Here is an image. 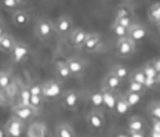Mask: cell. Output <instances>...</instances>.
<instances>
[{"label":"cell","instance_id":"obj_1","mask_svg":"<svg viewBox=\"0 0 160 137\" xmlns=\"http://www.w3.org/2000/svg\"><path fill=\"white\" fill-rule=\"evenodd\" d=\"M34 32L35 36L40 41H48L55 35V27H54V21L48 19V17H41L35 22L34 26Z\"/></svg>","mask_w":160,"mask_h":137},{"label":"cell","instance_id":"obj_2","mask_svg":"<svg viewBox=\"0 0 160 137\" xmlns=\"http://www.w3.org/2000/svg\"><path fill=\"white\" fill-rule=\"evenodd\" d=\"M42 96L45 100H58L64 92L62 82L58 78H50L41 83Z\"/></svg>","mask_w":160,"mask_h":137},{"label":"cell","instance_id":"obj_3","mask_svg":"<svg viewBox=\"0 0 160 137\" xmlns=\"http://www.w3.org/2000/svg\"><path fill=\"white\" fill-rule=\"evenodd\" d=\"M25 131H26V122L14 115L6 121L4 126V135L8 137H21L25 135Z\"/></svg>","mask_w":160,"mask_h":137},{"label":"cell","instance_id":"obj_4","mask_svg":"<svg viewBox=\"0 0 160 137\" xmlns=\"http://www.w3.org/2000/svg\"><path fill=\"white\" fill-rule=\"evenodd\" d=\"M86 123L91 131L100 132L105 128V115L100 108H92L86 115Z\"/></svg>","mask_w":160,"mask_h":137},{"label":"cell","instance_id":"obj_5","mask_svg":"<svg viewBox=\"0 0 160 137\" xmlns=\"http://www.w3.org/2000/svg\"><path fill=\"white\" fill-rule=\"evenodd\" d=\"M135 50H136V44L129 36L118 39L116 45H115V51L119 57L129 59L135 54Z\"/></svg>","mask_w":160,"mask_h":137},{"label":"cell","instance_id":"obj_6","mask_svg":"<svg viewBox=\"0 0 160 137\" xmlns=\"http://www.w3.org/2000/svg\"><path fill=\"white\" fill-rule=\"evenodd\" d=\"M60 98L62 107L70 111L78 110L81 103V93L76 90H64Z\"/></svg>","mask_w":160,"mask_h":137},{"label":"cell","instance_id":"obj_7","mask_svg":"<svg viewBox=\"0 0 160 137\" xmlns=\"http://www.w3.org/2000/svg\"><path fill=\"white\" fill-rule=\"evenodd\" d=\"M10 54H11V60L15 64H22L30 57L31 49L28 44H25L22 41H15V45H14L12 50L10 51Z\"/></svg>","mask_w":160,"mask_h":137},{"label":"cell","instance_id":"obj_8","mask_svg":"<svg viewBox=\"0 0 160 137\" xmlns=\"http://www.w3.org/2000/svg\"><path fill=\"white\" fill-rule=\"evenodd\" d=\"M54 27H55V34L59 37H69L70 32L74 29L72 19L69 15H61L54 22Z\"/></svg>","mask_w":160,"mask_h":137},{"label":"cell","instance_id":"obj_9","mask_svg":"<svg viewBox=\"0 0 160 137\" xmlns=\"http://www.w3.org/2000/svg\"><path fill=\"white\" fill-rule=\"evenodd\" d=\"M101 44H102V36L99 32H88L81 50H84L88 54H92L99 50Z\"/></svg>","mask_w":160,"mask_h":137},{"label":"cell","instance_id":"obj_10","mask_svg":"<svg viewBox=\"0 0 160 137\" xmlns=\"http://www.w3.org/2000/svg\"><path fill=\"white\" fill-rule=\"evenodd\" d=\"M12 115L19 117L20 120L25 121L26 123L30 122L34 116L36 115V110H34L30 105H24V103H16L12 107Z\"/></svg>","mask_w":160,"mask_h":137},{"label":"cell","instance_id":"obj_11","mask_svg":"<svg viewBox=\"0 0 160 137\" xmlns=\"http://www.w3.org/2000/svg\"><path fill=\"white\" fill-rule=\"evenodd\" d=\"M31 21V16L29 11L22 9H16L11 14V22L16 27H26Z\"/></svg>","mask_w":160,"mask_h":137},{"label":"cell","instance_id":"obj_12","mask_svg":"<svg viewBox=\"0 0 160 137\" xmlns=\"http://www.w3.org/2000/svg\"><path fill=\"white\" fill-rule=\"evenodd\" d=\"M128 36H129L135 44H139V42H141V41L148 36V29H146L142 24L135 22L131 27L128 29Z\"/></svg>","mask_w":160,"mask_h":137},{"label":"cell","instance_id":"obj_13","mask_svg":"<svg viewBox=\"0 0 160 137\" xmlns=\"http://www.w3.org/2000/svg\"><path fill=\"white\" fill-rule=\"evenodd\" d=\"M66 64H68V67L70 70V72L72 73V76H81L85 70H86V64L82 59L78 57V56H72V57H69L66 60Z\"/></svg>","mask_w":160,"mask_h":137},{"label":"cell","instance_id":"obj_14","mask_svg":"<svg viewBox=\"0 0 160 137\" xmlns=\"http://www.w3.org/2000/svg\"><path fill=\"white\" fill-rule=\"evenodd\" d=\"M86 35H88V32L84 29H81V27L72 29V31L69 35L70 46L74 47V49H81L82 44H84L85 39H86Z\"/></svg>","mask_w":160,"mask_h":137},{"label":"cell","instance_id":"obj_15","mask_svg":"<svg viewBox=\"0 0 160 137\" xmlns=\"http://www.w3.org/2000/svg\"><path fill=\"white\" fill-rule=\"evenodd\" d=\"M25 136L28 137H45L48 136V127L44 122H32L26 126Z\"/></svg>","mask_w":160,"mask_h":137},{"label":"cell","instance_id":"obj_16","mask_svg":"<svg viewBox=\"0 0 160 137\" xmlns=\"http://www.w3.org/2000/svg\"><path fill=\"white\" fill-rule=\"evenodd\" d=\"M122 80L119 78L114 72H109L105 75V77L102 78V85L101 88H108V90H112V91H119L122 86Z\"/></svg>","mask_w":160,"mask_h":137},{"label":"cell","instance_id":"obj_17","mask_svg":"<svg viewBox=\"0 0 160 137\" xmlns=\"http://www.w3.org/2000/svg\"><path fill=\"white\" fill-rule=\"evenodd\" d=\"M101 92H102V102H104V107L112 112L114 110V106H115V102H116V98L119 96L118 91H112V90H108V88H101Z\"/></svg>","mask_w":160,"mask_h":137},{"label":"cell","instance_id":"obj_18","mask_svg":"<svg viewBox=\"0 0 160 137\" xmlns=\"http://www.w3.org/2000/svg\"><path fill=\"white\" fill-rule=\"evenodd\" d=\"M55 75H56V78L60 80L61 82L69 81L72 77V73L70 72L66 61H58L56 62V65H55Z\"/></svg>","mask_w":160,"mask_h":137},{"label":"cell","instance_id":"obj_19","mask_svg":"<svg viewBox=\"0 0 160 137\" xmlns=\"http://www.w3.org/2000/svg\"><path fill=\"white\" fill-rule=\"evenodd\" d=\"M126 130L128 131H145L148 130L146 122L142 117L140 116H131L128 120V125H126Z\"/></svg>","mask_w":160,"mask_h":137},{"label":"cell","instance_id":"obj_20","mask_svg":"<svg viewBox=\"0 0 160 137\" xmlns=\"http://www.w3.org/2000/svg\"><path fill=\"white\" fill-rule=\"evenodd\" d=\"M130 108H131V107H130L129 103L125 101V98L122 97V95H119L118 98H116V102H115V106H114L112 112H114L116 116H124V115L129 113Z\"/></svg>","mask_w":160,"mask_h":137},{"label":"cell","instance_id":"obj_21","mask_svg":"<svg viewBox=\"0 0 160 137\" xmlns=\"http://www.w3.org/2000/svg\"><path fill=\"white\" fill-rule=\"evenodd\" d=\"M55 136L58 137H75V130L69 123H59L55 128Z\"/></svg>","mask_w":160,"mask_h":137},{"label":"cell","instance_id":"obj_22","mask_svg":"<svg viewBox=\"0 0 160 137\" xmlns=\"http://www.w3.org/2000/svg\"><path fill=\"white\" fill-rule=\"evenodd\" d=\"M14 45H15V39L11 35L5 32L4 35L0 36V51L10 54V51L14 47Z\"/></svg>","mask_w":160,"mask_h":137},{"label":"cell","instance_id":"obj_23","mask_svg":"<svg viewBox=\"0 0 160 137\" xmlns=\"http://www.w3.org/2000/svg\"><path fill=\"white\" fill-rule=\"evenodd\" d=\"M122 97L125 98V101L129 103L130 107H135L138 106L141 100H142V93H139V92H132V91H125L124 93H121Z\"/></svg>","mask_w":160,"mask_h":137},{"label":"cell","instance_id":"obj_24","mask_svg":"<svg viewBox=\"0 0 160 137\" xmlns=\"http://www.w3.org/2000/svg\"><path fill=\"white\" fill-rule=\"evenodd\" d=\"M89 102H90V105H91L92 108H100V110H102L104 108V102H102V92H101V90L90 92V95H89Z\"/></svg>","mask_w":160,"mask_h":137},{"label":"cell","instance_id":"obj_25","mask_svg":"<svg viewBox=\"0 0 160 137\" xmlns=\"http://www.w3.org/2000/svg\"><path fill=\"white\" fill-rule=\"evenodd\" d=\"M148 19L151 24L158 25L160 22V1L152 4L148 10Z\"/></svg>","mask_w":160,"mask_h":137},{"label":"cell","instance_id":"obj_26","mask_svg":"<svg viewBox=\"0 0 160 137\" xmlns=\"http://www.w3.org/2000/svg\"><path fill=\"white\" fill-rule=\"evenodd\" d=\"M114 15H115V19H119V17H124V16H130L132 15V10L130 9V6L125 2V4H120L116 6L115 11H114Z\"/></svg>","mask_w":160,"mask_h":137},{"label":"cell","instance_id":"obj_27","mask_svg":"<svg viewBox=\"0 0 160 137\" xmlns=\"http://www.w3.org/2000/svg\"><path fill=\"white\" fill-rule=\"evenodd\" d=\"M111 72H114L119 78H121L122 81L125 78H129V75H130V70L125 66V65H121V64H118L112 67Z\"/></svg>","mask_w":160,"mask_h":137},{"label":"cell","instance_id":"obj_28","mask_svg":"<svg viewBox=\"0 0 160 137\" xmlns=\"http://www.w3.org/2000/svg\"><path fill=\"white\" fill-rule=\"evenodd\" d=\"M111 32H112V35H114L116 39L128 36V29L124 27V26H121L120 24H118V22H115V21H114L112 25H111Z\"/></svg>","mask_w":160,"mask_h":137},{"label":"cell","instance_id":"obj_29","mask_svg":"<svg viewBox=\"0 0 160 137\" xmlns=\"http://www.w3.org/2000/svg\"><path fill=\"white\" fill-rule=\"evenodd\" d=\"M45 103V98L42 95H31L30 96V101H29V105L34 108V110H40Z\"/></svg>","mask_w":160,"mask_h":137},{"label":"cell","instance_id":"obj_30","mask_svg":"<svg viewBox=\"0 0 160 137\" xmlns=\"http://www.w3.org/2000/svg\"><path fill=\"white\" fill-rule=\"evenodd\" d=\"M145 73L141 68H136L134 71L130 72L129 75V81H135V82H139V83H142L145 85Z\"/></svg>","mask_w":160,"mask_h":137},{"label":"cell","instance_id":"obj_31","mask_svg":"<svg viewBox=\"0 0 160 137\" xmlns=\"http://www.w3.org/2000/svg\"><path fill=\"white\" fill-rule=\"evenodd\" d=\"M148 113L151 118H160V101H152L148 107Z\"/></svg>","mask_w":160,"mask_h":137},{"label":"cell","instance_id":"obj_32","mask_svg":"<svg viewBox=\"0 0 160 137\" xmlns=\"http://www.w3.org/2000/svg\"><path fill=\"white\" fill-rule=\"evenodd\" d=\"M12 82L11 75L8 71H0V90H6Z\"/></svg>","mask_w":160,"mask_h":137},{"label":"cell","instance_id":"obj_33","mask_svg":"<svg viewBox=\"0 0 160 137\" xmlns=\"http://www.w3.org/2000/svg\"><path fill=\"white\" fill-rule=\"evenodd\" d=\"M30 90H29V86L25 85L21 87L20 92H19V103H24V105H29V101H30Z\"/></svg>","mask_w":160,"mask_h":137},{"label":"cell","instance_id":"obj_34","mask_svg":"<svg viewBox=\"0 0 160 137\" xmlns=\"http://www.w3.org/2000/svg\"><path fill=\"white\" fill-rule=\"evenodd\" d=\"M114 21L118 22V24H120L121 26H124V27H126V29L131 27V26L135 24V20H134V16H132V15H130V16H124V17H119V19H114Z\"/></svg>","mask_w":160,"mask_h":137},{"label":"cell","instance_id":"obj_35","mask_svg":"<svg viewBox=\"0 0 160 137\" xmlns=\"http://www.w3.org/2000/svg\"><path fill=\"white\" fill-rule=\"evenodd\" d=\"M128 91H132V92H139V93H144L148 88L145 87V85L142 83H139V82H135V81H129V85H128Z\"/></svg>","mask_w":160,"mask_h":137},{"label":"cell","instance_id":"obj_36","mask_svg":"<svg viewBox=\"0 0 160 137\" xmlns=\"http://www.w3.org/2000/svg\"><path fill=\"white\" fill-rule=\"evenodd\" d=\"M149 136L160 137V118H151V130Z\"/></svg>","mask_w":160,"mask_h":137},{"label":"cell","instance_id":"obj_37","mask_svg":"<svg viewBox=\"0 0 160 137\" xmlns=\"http://www.w3.org/2000/svg\"><path fill=\"white\" fill-rule=\"evenodd\" d=\"M1 4L9 11H14V10H16V9H19L21 6L19 0H1Z\"/></svg>","mask_w":160,"mask_h":137},{"label":"cell","instance_id":"obj_38","mask_svg":"<svg viewBox=\"0 0 160 137\" xmlns=\"http://www.w3.org/2000/svg\"><path fill=\"white\" fill-rule=\"evenodd\" d=\"M28 86H29V90H30L31 95H42V88H41L40 82H32Z\"/></svg>","mask_w":160,"mask_h":137},{"label":"cell","instance_id":"obj_39","mask_svg":"<svg viewBox=\"0 0 160 137\" xmlns=\"http://www.w3.org/2000/svg\"><path fill=\"white\" fill-rule=\"evenodd\" d=\"M122 136H128V137H145L146 132L145 131H128L126 130V133L122 135Z\"/></svg>","mask_w":160,"mask_h":137},{"label":"cell","instance_id":"obj_40","mask_svg":"<svg viewBox=\"0 0 160 137\" xmlns=\"http://www.w3.org/2000/svg\"><path fill=\"white\" fill-rule=\"evenodd\" d=\"M151 62H152V66H154L155 71H156V72L159 73V77H160V57H158V59L152 60Z\"/></svg>","mask_w":160,"mask_h":137},{"label":"cell","instance_id":"obj_41","mask_svg":"<svg viewBox=\"0 0 160 137\" xmlns=\"http://www.w3.org/2000/svg\"><path fill=\"white\" fill-rule=\"evenodd\" d=\"M4 34H5V27H4V22H2V20L0 19V36L4 35Z\"/></svg>","mask_w":160,"mask_h":137},{"label":"cell","instance_id":"obj_42","mask_svg":"<svg viewBox=\"0 0 160 137\" xmlns=\"http://www.w3.org/2000/svg\"><path fill=\"white\" fill-rule=\"evenodd\" d=\"M32 0H19V2H20V5H26V4H30Z\"/></svg>","mask_w":160,"mask_h":137},{"label":"cell","instance_id":"obj_43","mask_svg":"<svg viewBox=\"0 0 160 137\" xmlns=\"http://www.w3.org/2000/svg\"><path fill=\"white\" fill-rule=\"evenodd\" d=\"M2 136H5L4 135V130H0V137H2Z\"/></svg>","mask_w":160,"mask_h":137},{"label":"cell","instance_id":"obj_44","mask_svg":"<svg viewBox=\"0 0 160 137\" xmlns=\"http://www.w3.org/2000/svg\"><path fill=\"white\" fill-rule=\"evenodd\" d=\"M156 26H158V30H159V32H160V22H159V24H158Z\"/></svg>","mask_w":160,"mask_h":137},{"label":"cell","instance_id":"obj_45","mask_svg":"<svg viewBox=\"0 0 160 137\" xmlns=\"http://www.w3.org/2000/svg\"><path fill=\"white\" fill-rule=\"evenodd\" d=\"M122 2H128V1H130V0H121Z\"/></svg>","mask_w":160,"mask_h":137}]
</instances>
